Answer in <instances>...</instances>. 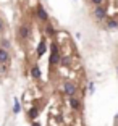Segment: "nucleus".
<instances>
[{"label": "nucleus", "mask_w": 118, "mask_h": 126, "mask_svg": "<svg viewBox=\"0 0 118 126\" xmlns=\"http://www.w3.org/2000/svg\"><path fill=\"white\" fill-rule=\"evenodd\" d=\"M60 57H62V53H60V47L57 42H52L50 45V58H49V65L50 66H55V65H58L60 63Z\"/></svg>", "instance_id": "obj_1"}, {"label": "nucleus", "mask_w": 118, "mask_h": 126, "mask_svg": "<svg viewBox=\"0 0 118 126\" xmlns=\"http://www.w3.org/2000/svg\"><path fill=\"white\" fill-rule=\"evenodd\" d=\"M63 92L67 94L68 97H76L78 95V87L73 81H63Z\"/></svg>", "instance_id": "obj_2"}, {"label": "nucleus", "mask_w": 118, "mask_h": 126, "mask_svg": "<svg viewBox=\"0 0 118 126\" xmlns=\"http://www.w3.org/2000/svg\"><path fill=\"white\" fill-rule=\"evenodd\" d=\"M92 15H94V18H96L97 21H103V19H107V8L103 7V5H100V7H94Z\"/></svg>", "instance_id": "obj_3"}, {"label": "nucleus", "mask_w": 118, "mask_h": 126, "mask_svg": "<svg viewBox=\"0 0 118 126\" xmlns=\"http://www.w3.org/2000/svg\"><path fill=\"white\" fill-rule=\"evenodd\" d=\"M18 36L21 41H29L31 39V28L28 24H21L18 28Z\"/></svg>", "instance_id": "obj_4"}, {"label": "nucleus", "mask_w": 118, "mask_h": 126, "mask_svg": "<svg viewBox=\"0 0 118 126\" xmlns=\"http://www.w3.org/2000/svg\"><path fill=\"white\" fill-rule=\"evenodd\" d=\"M36 13H37V18L41 19L42 23H47V21H49V15H47V11L44 10L42 3H39V5H37V10H36Z\"/></svg>", "instance_id": "obj_5"}, {"label": "nucleus", "mask_w": 118, "mask_h": 126, "mask_svg": "<svg viewBox=\"0 0 118 126\" xmlns=\"http://www.w3.org/2000/svg\"><path fill=\"white\" fill-rule=\"evenodd\" d=\"M68 104H70V107L73 108V110H76V111H79L83 108L81 100L78 99V97H68Z\"/></svg>", "instance_id": "obj_6"}, {"label": "nucleus", "mask_w": 118, "mask_h": 126, "mask_svg": "<svg viewBox=\"0 0 118 126\" xmlns=\"http://www.w3.org/2000/svg\"><path fill=\"white\" fill-rule=\"evenodd\" d=\"M10 52L8 50H3V48H0V65H5L8 66L10 65Z\"/></svg>", "instance_id": "obj_7"}, {"label": "nucleus", "mask_w": 118, "mask_h": 126, "mask_svg": "<svg viewBox=\"0 0 118 126\" xmlns=\"http://www.w3.org/2000/svg\"><path fill=\"white\" fill-rule=\"evenodd\" d=\"M105 29H107V31L118 29V21L115 18H107V19H105Z\"/></svg>", "instance_id": "obj_8"}, {"label": "nucleus", "mask_w": 118, "mask_h": 126, "mask_svg": "<svg viewBox=\"0 0 118 126\" xmlns=\"http://www.w3.org/2000/svg\"><path fill=\"white\" fill-rule=\"evenodd\" d=\"M45 50H47V42H45V39H42V41L37 44V48H36L37 57H42L45 53Z\"/></svg>", "instance_id": "obj_9"}, {"label": "nucleus", "mask_w": 118, "mask_h": 126, "mask_svg": "<svg viewBox=\"0 0 118 126\" xmlns=\"http://www.w3.org/2000/svg\"><path fill=\"white\" fill-rule=\"evenodd\" d=\"M31 76H33L34 79H41L42 73H41V68L37 66V65H34V66H31Z\"/></svg>", "instance_id": "obj_10"}, {"label": "nucleus", "mask_w": 118, "mask_h": 126, "mask_svg": "<svg viewBox=\"0 0 118 126\" xmlns=\"http://www.w3.org/2000/svg\"><path fill=\"white\" fill-rule=\"evenodd\" d=\"M37 116H39V110H37L36 107H31L29 111H28V118H29V121H34Z\"/></svg>", "instance_id": "obj_11"}, {"label": "nucleus", "mask_w": 118, "mask_h": 126, "mask_svg": "<svg viewBox=\"0 0 118 126\" xmlns=\"http://www.w3.org/2000/svg\"><path fill=\"white\" fill-rule=\"evenodd\" d=\"M70 63H71V58H70V55H62V57H60V63H58V65H62L63 68L70 66Z\"/></svg>", "instance_id": "obj_12"}, {"label": "nucleus", "mask_w": 118, "mask_h": 126, "mask_svg": "<svg viewBox=\"0 0 118 126\" xmlns=\"http://www.w3.org/2000/svg\"><path fill=\"white\" fill-rule=\"evenodd\" d=\"M45 34H47L49 37H53L57 34V29L53 28V24H50V23H47V26H45Z\"/></svg>", "instance_id": "obj_13"}, {"label": "nucleus", "mask_w": 118, "mask_h": 126, "mask_svg": "<svg viewBox=\"0 0 118 126\" xmlns=\"http://www.w3.org/2000/svg\"><path fill=\"white\" fill-rule=\"evenodd\" d=\"M19 111H21V105H19V102H18V99H16L15 97V105H13V113H19Z\"/></svg>", "instance_id": "obj_14"}, {"label": "nucleus", "mask_w": 118, "mask_h": 126, "mask_svg": "<svg viewBox=\"0 0 118 126\" xmlns=\"http://www.w3.org/2000/svg\"><path fill=\"white\" fill-rule=\"evenodd\" d=\"M0 48H3V50H8V48H10V42L3 39V41L0 42Z\"/></svg>", "instance_id": "obj_15"}, {"label": "nucleus", "mask_w": 118, "mask_h": 126, "mask_svg": "<svg viewBox=\"0 0 118 126\" xmlns=\"http://www.w3.org/2000/svg\"><path fill=\"white\" fill-rule=\"evenodd\" d=\"M89 2H91L94 7H100V5L103 3V0H89Z\"/></svg>", "instance_id": "obj_16"}, {"label": "nucleus", "mask_w": 118, "mask_h": 126, "mask_svg": "<svg viewBox=\"0 0 118 126\" xmlns=\"http://www.w3.org/2000/svg\"><path fill=\"white\" fill-rule=\"evenodd\" d=\"M87 89H89V92H91V94H94V89H96V86H94V81H89Z\"/></svg>", "instance_id": "obj_17"}, {"label": "nucleus", "mask_w": 118, "mask_h": 126, "mask_svg": "<svg viewBox=\"0 0 118 126\" xmlns=\"http://www.w3.org/2000/svg\"><path fill=\"white\" fill-rule=\"evenodd\" d=\"M2 74H7V66L5 65H0V76Z\"/></svg>", "instance_id": "obj_18"}, {"label": "nucleus", "mask_w": 118, "mask_h": 126, "mask_svg": "<svg viewBox=\"0 0 118 126\" xmlns=\"http://www.w3.org/2000/svg\"><path fill=\"white\" fill-rule=\"evenodd\" d=\"M31 126H41V123H39V121H36V120H34V121H31Z\"/></svg>", "instance_id": "obj_19"}, {"label": "nucleus", "mask_w": 118, "mask_h": 126, "mask_svg": "<svg viewBox=\"0 0 118 126\" xmlns=\"http://www.w3.org/2000/svg\"><path fill=\"white\" fill-rule=\"evenodd\" d=\"M2 31H3V21L0 19V32H2Z\"/></svg>", "instance_id": "obj_20"}, {"label": "nucleus", "mask_w": 118, "mask_h": 126, "mask_svg": "<svg viewBox=\"0 0 118 126\" xmlns=\"http://www.w3.org/2000/svg\"><path fill=\"white\" fill-rule=\"evenodd\" d=\"M117 73H118V68H117Z\"/></svg>", "instance_id": "obj_21"}]
</instances>
